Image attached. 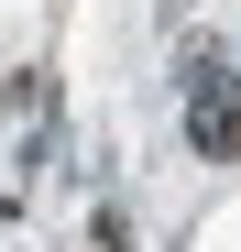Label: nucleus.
<instances>
[{
	"label": "nucleus",
	"instance_id": "1",
	"mask_svg": "<svg viewBox=\"0 0 241 252\" xmlns=\"http://www.w3.org/2000/svg\"><path fill=\"white\" fill-rule=\"evenodd\" d=\"M186 143L209 154V164L241 154V77H230V66H197V77H186Z\"/></svg>",
	"mask_w": 241,
	"mask_h": 252
}]
</instances>
